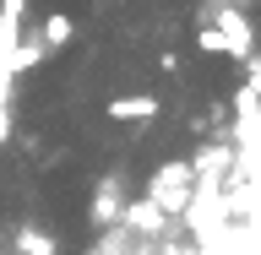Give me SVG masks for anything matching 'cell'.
<instances>
[{
	"mask_svg": "<svg viewBox=\"0 0 261 255\" xmlns=\"http://www.w3.org/2000/svg\"><path fill=\"white\" fill-rule=\"evenodd\" d=\"M11 239H16V255H60V239L38 223H16Z\"/></svg>",
	"mask_w": 261,
	"mask_h": 255,
	"instance_id": "cell-4",
	"label": "cell"
},
{
	"mask_svg": "<svg viewBox=\"0 0 261 255\" xmlns=\"http://www.w3.org/2000/svg\"><path fill=\"white\" fill-rule=\"evenodd\" d=\"M158 114V98L152 93H120L103 103V120H114V125H130V120H152Z\"/></svg>",
	"mask_w": 261,
	"mask_h": 255,
	"instance_id": "cell-2",
	"label": "cell"
},
{
	"mask_svg": "<svg viewBox=\"0 0 261 255\" xmlns=\"http://www.w3.org/2000/svg\"><path fill=\"white\" fill-rule=\"evenodd\" d=\"M0 141H11V114H6V103H0Z\"/></svg>",
	"mask_w": 261,
	"mask_h": 255,
	"instance_id": "cell-7",
	"label": "cell"
},
{
	"mask_svg": "<svg viewBox=\"0 0 261 255\" xmlns=\"http://www.w3.org/2000/svg\"><path fill=\"white\" fill-rule=\"evenodd\" d=\"M71 38H76V22L65 11H49L44 22H38V44H44V54H55V49H71Z\"/></svg>",
	"mask_w": 261,
	"mask_h": 255,
	"instance_id": "cell-3",
	"label": "cell"
},
{
	"mask_svg": "<svg viewBox=\"0 0 261 255\" xmlns=\"http://www.w3.org/2000/svg\"><path fill=\"white\" fill-rule=\"evenodd\" d=\"M114 217H120V185H103V190L93 195V223H114Z\"/></svg>",
	"mask_w": 261,
	"mask_h": 255,
	"instance_id": "cell-5",
	"label": "cell"
},
{
	"mask_svg": "<svg viewBox=\"0 0 261 255\" xmlns=\"http://www.w3.org/2000/svg\"><path fill=\"white\" fill-rule=\"evenodd\" d=\"M191 44L201 49V54H223V60H228V38H223V33H218V27H212V22H207V27H201V33H196Z\"/></svg>",
	"mask_w": 261,
	"mask_h": 255,
	"instance_id": "cell-6",
	"label": "cell"
},
{
	"mask_svg": "<svg viewBox=\"0 0 261 255\" xmlns=\"http://www.w3.org/2000/svg\"><path fill=\"white\" fill-rule=\"evenodd\" d=\"M212 27L228 38V60H256V27H250V16L245 11H234V6H218L212 11Z\"/></svg>",
	"mask_w": 261,
	"mask_h": 255,
	"instance_id": "cell-1",
	"label": "cell"
}]
</instances>
